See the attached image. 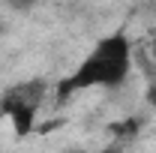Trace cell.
<instances>
[{
    "label": "cell",
    "instance_id": "1",
    "mask_svg": "<svg viewBox=\"0 0 156 153\" xmlns=\"http://www.w3.org/2000/svg\"><path fill=\"white\" fill-rule=\"evenodd\" d=\"M129 66H132V45L123 33H114L102 39L84 57V63L60 84V96L87 90V87H117L129 75Z\"/></svg>",
    "mask_w": 156,
    "mask_h": 153
},
{
    "label": "cell",
    "instance_id": "2",
    "mask_svg": "<svg viewBox=\"0 0 156 153\" xmlns=\"http://www.w3.org/2000/svg\"><path fill=\"white\" fill-rule=\"evenodd\" d=\"M42 96H45V84L42 81H24V84H15L12 90H6L0 108L12 117L18 132H27L33 126V117H36L39 105H42Z\"/></svg>",
    "mask_w": 156,
    "mask_h": 153
}]
</instances>
